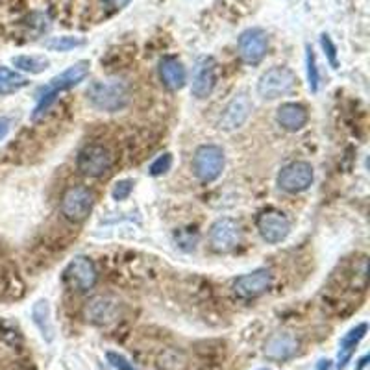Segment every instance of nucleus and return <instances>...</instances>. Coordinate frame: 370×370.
<instances>
[{
	"mask_svg": "<svg viewBox=\"0 0 370 370\" xmlns=\"http://www.w3.org/2000/svg\"><path fill=\"white\" fill-rule=\"evenodd\" d=\"M89 69H91V63L87 59L82 62H76L74 65L67 67L62 74L54 76L47 86L39 91L37 95V104H35L34 111H32V120H39L41 117L47 113L50 108L54 106V102L58 100V96L63 91H69L74 86H78L80 82H83L89 74Z\"/></svg>",
	"mask_w": 370,
	"mask_h": 370,
	"instance_id": "nucleus-1",
	"label": "nucleus"
},
{
	"mask_svg": "<svg viewBox=\"0 0 370 370\" xmlns=\"http://www.w3.org/2000/svg\"><path fill=\"white\" fill-rule=\"evenodd\" d=\"M87 100L93 108L108 113L125 110L130 102V91L120 80H95L87 87Z\"/></svg>",
	"mask_w": 370,
	"mask_h": 370,
	"instance_id": "nucleus-2",
	"label": "nucleus"
},
{
	"mask_svg": "<svg viewBox=\"0 0 370 370\" xmlns=\"http://www.w3.org/2000/svg\"><path fill=\"white\" fill-rule=\"evenodd\" d=\"M224 150L216 144H202L192 156V170L198 182L202 183L215 182L224 170Z\"/></svg>",
	"mask_w": 370,
	"mask_h": 370,
	"instance_id": "nucleus-3",
	"label": "nucleus"
},
{
	"mask_svg": "<svg viewBox=\"0 0 370 370\" xmlns=\"http://www.w3.org/2000/svg\"><path fill=\"white\" fill-rule=\"evenodd\" d=\"M299 78L291 69L272 67L263 72L258 82V95L265 100H276L282 96H287L294 91Z\"/></svg>",
	"mask_w": 370,
	"mask_h": 370,
	"instance_id": "nucleus-4",
	"label": "nucleus"
},
{
	"mask_svg": "<svg viewBox=\"0 0 370 370\" xmlns=\"http://www.w3.org/2000/svg\"><path fill=\"white\" fill-rule=\"evenodd\" d=\"M76 167L87 178H100L113 167V156L104 144H87L78 154Z\"/></svg>",
	"mask_w": 370,
	"mask_h": 370,
	"instance_id": "nucleus-5",
	"label": "nucleus"
},
{
	"mask_svg": "<svg viewBox=\"0 0 370 370\" xmlns=\"http://www.w3.org/2000/svg\"><path fill=\"white\" fill-rule=\"evenodd\" d=\"M96 278L98 274H96L95 263L86 255H76L63 270V284L78 293H86L95 287Z\"/></svg>",
	"mask_w": 370,
	"mask_h": 370,
	"instance_id": "nucleus-6",
	"label": "nucleus"
},
{
	"mask_svg": "<svg viewBox=\"0 0 370 370\" xmlns=\"http://www.w3.org/2000/svg\"><path fill=\"white\" fill-rule=\"evenodd\" d=\"M95 206V195L83 185H74L65 191L62 198V213L71 222L86 221Z\"/></svg>",
	"mask_w": 370,
	"mask_h": 370,
	"instance_id": "nucleus-7",
	"label": "nucleus"
},
{
	"mask_svg": "<svg viewBox=\"0 0 370 370\" xmlns=\"http://www.w3.org/2000/svg\"><path fill=\"white\" fill-rule=\"evenodd\" d=\"M315 180V170L308 161H293L285 165L278 174V185L282 191L299 195V192L308 191Z\"/></svg>",
	"mask_w": 370,
	"mask_h": 370,
	"instance_id": "nucleus-8",
	"label": "nucleus"
},
{
	"mask_svg": "<svg viewBox=\"0 0 370 370\" xmlns=\"http://www.w3.org/2000/svg\"><path fill=\"white\" fill-rule=\"evenodd\" d=\"M241 243V224L236 219L222 216L209 228V245L219 254H228L236 250Z\"/></svg>",
	"mask_w": 370,
	"mask_h": 370,
	"instance_id": "nucleus-9",
	"label": "nucleus"
},
{
	"mask_svg": "<svg viewBox=\"0 0 370 370\" xmlns=\"http://www.w3.org/2000/svg\"><path fill=\"white\" fill-rule=\"evenodd\" d=\"M255 224H258L261 239L269 245H278L291 233V221L285 213L278 212V209H265L263 213H260Z\"/></svg>",
	"mask_w": 370,
	"mask_h": 370,
	"instance_id": "nucleus-10",
	"label": "nucleus"
},
{
	"mask_svg": "<svg viewBox=\"0 0 370 370\" xmlns=\"http://www.w3.org/2000/svg\"><path fill=\"white\" fill-rule=\"evenodd\" d=\"M269 48V37L263 28H248L239 35V56L248 65H258Z\"/></svg>",
	"mask_w": 370,
	"mask_h": 370,
	"instance_id": "nucleus-11",
	"label": "nucleus"
},
{
	"mask_svg": "<svg viewBox=\"0 0 370 370\" xmlns=\"http://www.w3.org/2000/svg\"><path fill=\"white\" fill-rule=\"evenodd\" d=\"M252 102L246 93H239L231 98L226 104V108L222 110L221 119H219V128L224 132L237 130L245 125L246 119L250 117Z\"/></svg>",
	"mask_w": 370,
	"mask_h": 370,
	"instance_id": "nucleus-12",
	"label": "nucleus"
},
{
	"mask_svg": "<svg viewBox=\"0 0 370 370\" xmlns=\"http://www.w3.org/2000/svg\"><path fill=\"white\" fill-rule=\"evenodd\" d=\"M270 287H272V274L267 269H258L254 272L239 276L233 284L237 296L246 300L258 299V296L267 293Z\"/></svg>",
	"mask_w": 370,
	"mask_h": 370,
	"instance_id": "nucleus-13",
	"label": "nucleus"
},
{
	"mask_svg": "<svg viewBox=\"0 0 370 370\" xmlns=\"http://www.w3.org/2000/svg\"><path fill=\"white\" fill-rule=\"evenodd\" d=\"M216 65L213 58H200L192 71L191 91L197 98H207L215 89Z\"/></svg>",
	"mask_w": 370,
	"mask_h": 370,
	"instance_id": "nucleus-14",
	"label": "nucleus"
},
{
	"mask_svg": "<svg viewBox=\"0 0 370 370\" xmlns=\"http://www.w3.org/2000/svg\"><path fill=\"white\" fill-rule=\"evenodd\" d=\"M117 315H119V303L110 296H95L86 306V318L98 326L113 323Z\"/></svg>",
	"mask_w": 370,
	"mask_h": 370,
	"instance_id": "nucleus-15",
	"label": "nucleus"
},
{
	"mask_svg": "<svg viewBox=\"0 0 370 370\" xmlns=\"http://www.w3.org/2000/svg\"><path fill=\"white\" fill-rule=\"evenodd\" d=\"M159 80L168 91H180L187 83V71L178 58L167 56L159 62Z\"/></svg>",
	"mask_w": 370,
	"mask_h": 370,
	"instance_id": "nucleus-16",
	"label": "nucleus"
},
{
	"mask_svg": "<svg viewBox=\"0 0 370 370\" xmlns=\"http://www.w3.org/2000/svg\"><path fill=\"white\" fill-rule=\"evenodd\" d=\"M299 352V339L293 333L279 332L265 345V356L272 361H287Z\"/></svg>",
	"mask_w": 370,
	"mask_h": 370,
	"instance_id": "nucleus-17",
	"label": "nucleus"
},
{
	"mask_svg": "<svg viewBox=\"0 0 370 370\" xmlns=\"http://www.w3.org/2000/svg\"><path fill=\"white\" fill-rule=\"evenodd\" d=\"M309 113L302 104H294V102H287L282 104L276 111V122H278L285 132H300L303 126L308 125Z\"/></svg>",
	"mask_w": 370,
	"mask_h": 370,
	"instance_id": "nucleus-18",
	"label": "nucleus"
},
{
	"mask_svg": "<svg viewBox=\"0 0 370 370\" xmlns=\"http://www.w3.org/2000/svg\"><path fill=\"white\" fill-rule=\"evenodd\" d=\"M366 332H369V326L365 323L357 324L356 328H352L350 332L341 339V350H339V363H337V370H345V366L348 365V361L354 356V350L359 345L363 339H365Z\"/></svg>",
	"mask_w": 370,
	"mask_h": 370,
	"instance_id": "nucleus-19",
	"label": "nucleus"
},
{
	"mask_svg": "<svg viewBox=\"0 0 370 370\" xmlns=\"http://www.w3.org/2000/svg\"><path fill=\"white\" fill-rule=\"evenodd\" d=\"M32 317H34V324L39 328V332L43 335L47 342L54 341V324L52 315H50V303L48 300H37L32 308Z\"/></svg>",
	"mask_w": 370,
	"mask_h": 370,
	"instance_id": "nucleus-20",
	"label": "nucleus"
},
{
	"mask_svg": "<svg viewBox=\"0 0 370 370\" xmlns=\"http://www.w3.org/2000/svg\"><path fill=\"white\" fill-rule=\"evenodd\" d=\"M28 86V80L17 71L0 65V95H11Z\"/></svg>",
	"mask_w": 370,
	"mask_h": 370,
	"instance_id": "nucleus-21",
	"label": "nucleus"
},
{
	"mask_svg": "<svg viewBox=\"0 0 370 370\" xmlns=\"http://www.w3.org/2000/svg\"><path fill=\"white\" fill-rule=\"evenodd\" d=\"M13 67H17L23 72H30V74H41L48 69L50 62L45 56H15L11 59Z\"/></svg>",
	"mask_w": 370,
	"mask_h": 370,
	"instance_id": "nucleus-22",
	"label": "nucleus"
},
{
	"mask_svg": "<svg viewBox=\"0 0 370 370\" xmlns=\"http://www.w3.org/2000/svg\"><path fill=\"white\" fill-rule=\"evenodd\" d=\"M86 45L83 37H74V35H62V37H50L45 41V48L52 52H69L74 48Z\"/></svg>",
	"mask_w": 370,
	"mask_h": 370,
	"instance_id": "nucleus-23",
	"label": "nucleus"
},
{
	"mask_svg": "<svg viewBox=\"0 0 370 370\" xmlns=\"http://www.w3.org/2000/svg\"><path fill=\"white\" fill-rule=\"evenodd\" d=\"M306 67H308L309 89H311V93H317L318 86H320V72H318L317 56H315L311 45H306Z\"/></svg>",
	"mask_w": 370,
	"mask_h": 370,
	"instance_id": "nucleus-24",
	"label": "nucleus"
},
{
	"mask_svg": "<svg viewBox=\"0 0 370 370\" xmlns=\"http://www.w3.org/2000/svg\"><path fill=\"white\" fill-rule=\"evenodd\" d=\"M170 167H173V154L165 152V154L158 156V158L150 163L149 173H150V176L158 178V176H163V174H167L168 170H170Z\"/></svg>",
	"mask_w": 370,
	"mask_h": 370,
	"instance_id": "nucleus-25",
	"label": "nucleus"
},
{
	"mask_svg": "<svg viewBox=\"0 0 370 370\" xmlns=\"http://www.w3.org/2000/svg\"><path fill=\"white\" fill-rule=\"evenodd\" d=\"M132 191H134V180H119L111 189V197H113V200L120 202V200H126L130 197Z\"/></svg>",
	"mask_w": 370,
	"mask_h": 370,
	"instance_id": "nucleus-26",
	"label": "nucleus"
},
{
	"mask_svg": "<svg viewBox=\"0 0 370 370\" xmlns=\"http://www.w3.org/2000/svg\"><path fill=\"white\" fill-rule=\"evenodd\" d=\"M106 357H108V363H110V365L115 370H139L134 365V363H130V361L126 359L122 354H117V352H108Z\"/></svg>",
	"mask_w": 370,
	"mask_h": 370,
	"instance_id": "nucleus-27",
	"label": "nucleus"
},
{
	"mask_svg": "<svg viewBox=\"0 0 370 370\" xmlns=\"http://www.w3.org/2000/svg\"><path fill=\"white\" fill-rule=\"evenodd\" d=\"M320 45H323L324 52H326V58L328 62H330V65H332L333 69H339V62H337V47L333 45L332 37L328 34H323L320 35Z\"/></svg>",
	"mask_w": 370,
	"mask_h": 370,
	"instance_id": "nucleus-28",
	"label": "nucleus"
},
{
	"mask_svg": "<svg viewBox=\"0 0 370 370\" xmlns=\"http://www.w3.org/2000/svg\"><path fill=\"white\" fill-rule=\"evenodd\" d=\"M102 2H104V6L110 8V10L119 11V10H125L126 6L130 4L132 0H102Z\"/></svg>",
	"mask_w": 370,
	"mask_h": 370,
	"instance_id": "nucleus-29",
	"label": "nucleus"
},
{
	"mask_svg": "<svg viewBox=\"0 0 370 370\" xmlns=\"http://www.w3.org/2000/svg\"><path fill=\"white\" fill-rule=\"evenodd\" d=\"M11 122L10 119H6V117H0V141L6 139V135L10 134Z\"/></svg>",
	"mask_w": 370,
	"mask_h": 370,
	"instance_id": "nucleus-30",
	"label": "nucleus"
},
{
	"mask_svg": "<svg viewBox=\"0 0 370 370\" xmlns=\"http://www.w3.org/2000/svg\"><path fill=\"white\" fill-rule=\"evenodd\" d=\"M333 363L330 359H320L317 363V370H332Z\"/></svg>",
	"mask_w": 370,
	"mask_h": 370,
	"instance_id": "nucleus-31",
	"label": "nucleus"
},
{
	"mask_svg": "<svg viewBox=\"0 0 370 370\" xmlns=\"http://www.w3.org/2000/svg\"><path fill=\"white\" fill-rule=\"evenodd\" d=\"M366 363H369V356L361 357V359H359V365H357V370H363V369H365Z\"/></svg>",
	"mask_w": 370,
	"mask_h": 370,
	"instance_id": "nucleus-32",
	"label": "nucleus"
},
{
	"mask_svg": "<svg viewBox=\"0 0 370 370\" xmlns=\"http://www.w3.org/2000/svg\"><path fill=\"white\" fill-rule=\"evenodd\" d=\"M261 370H270V369H261Z\"/></svg>",
	"mask_w": 370,
	"mask_h": 370,
	"instance_id": "nucleus-33",
	"label": "nucleus"
}]
</instances>
